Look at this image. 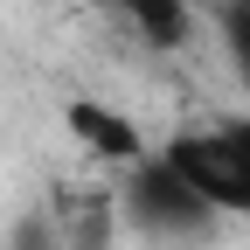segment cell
Wrapping results in <instances>:
<instances>
[{"instance_id":"1","label":"cell","mask_w":250,"mask_h":250,"mask_svg":"<svg viewBox=\"0 0 250 250\" xmlns=\"http://www.w3.org/2000/svg\"><path fill=\"white\" fill-rule=\"evenodd\" d=\"M160 160L195 188L215 215H250V153L236 146L229 125H215V132H174Z\"/></svg>"},{"instance_id":"2","label":"cell","mask_w":250,"mask_h":250,"mask_svg":"<svg viewBox=\"0 0 250 250\" xmlns=\"http://www.w3.org/2000/svg\"><path fill=\"white\" fill-rule=\"evenodd\" d=\"M125 215H132V229H146V236H167V243H202L208 229H215V208L188 188L160 153L153 160H139L132 167V188H125Z\"/></svg>"},{"instance_id":"3","label":"cell","mask_w":250,"mask_h":250,"mask_svg":"<svg viewBox=\"0 0 250 250\" xmlns=\"http://www.w3.org/2000/svg\"><path fill=\"white\" fill-rule=\"evenodd\" d=\"M62 118H70V132L98 153V160H111V167H139V160H146V139H139V125L125 118V111H111V104H98V98H77Z\"/></svg>"},{"instance_id":"4","label":"cell","mask_w":250,"mask_h":250,"mask_svg":"<svg viewBox=\"0 0 250 250\" xmlns=\"http://www.w3.org/2000/svg\"><path fill=\"white\" fill-rule=\"evenodd\" d=\"M125 14H132V28H139V42H153V49H181L188 35H195V7L188 0H118Z\"/></svg>"},{"instance_id":"5","label":"cell","mask_w":250,"mask_h":250,"mask_svg":"<svg viewBox=\"0 0 250 250\" xmlns=\"http://www.w3.org/2000/svg\"><path fill=\"white\" fill-rule=\"evenodd\" d=\"M223 35H229V56L243 70V90H250V0H223Z\"/></svg>"},{"instance_id":"6","label":"cell","mask_w":250,"mask_h":250,"mask_svg":"<svg viewBox=\"0 0 250 250\" xmlns=\"http://www.w3.org/2000/svg\"><path fill=\"white\" fill-rule=\"evenodd\" d=\"M229 132H236V146L250 153V118H236V125H229Z\"/></svg>"}]
</instances>
